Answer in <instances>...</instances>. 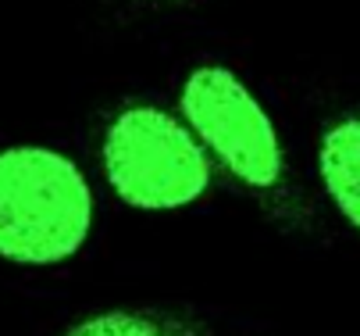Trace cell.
<instances>
[{
	"instance_id": "obj_1",
	"label": "cell",
	"mask_w": 360,
	"mask_h": 336,
	"mask_svg": "<svg viewBox=\"0 0 360 336\" xmlns=\"http://www.w3.org/2000/svg\"><path fill=\"white\" fill-rule=\"evenodd\" d=\"M93 229L86 172L43 143L0 151V261L54 268L72 261Z\"/></svg>"
},
{
	"instance_id": "obj_2",
	"label": "cell",
	"mask_w": 360,
	"mask_h": 336,
	"mask_svg": "<svg viewBox=\"0 0 360 336\" xmlns=\"http://www.w3.org/2000/svg\"><path fill=\"white\" fill-rule=\"evenodd\" d=\"M179 115L214 168L253 197L285 201L289 158L282 132L239 72L214 61L189 68L179 89Z\"/></svg>"
},
{
	"instance_id": "obj_3",
	"label": "cell",
	"mask_w": 360,
	"mask_h": 336,
	"mask_svg": "<svg viewBox=\"0 0 360 336\" xmlns=\"http://www.w3.org/2000/svg\"><path fill=\"white\" fill-rule=\"evenodd\" d=\"M100 165L111 194L136 211H179L214 182V165L179 111L125 104L100 139Z\"/></svg>"
},
{
	"instance_id": "obj_4",
	"label": "cell",
	"mask_w": 360,
	"mask_h": 336,
	"mask_svg": "<svg viewBox=\"0 0 360 336\" xmlns=\"http://www.w3.org/2000/svg\"><path fill=\"white\" fill-rule=\"evenodd\" d=\"M318 179L339 218L360 232V115H342L318 139Z\"/></svg>"
},
{
	"instance_id": "obj_5",
	"label": "cell",
	"mask_w": 360,
	"mask_h": 336,
	"mask_svg": "<svg viewBox=\"0 0 360 336\" xmlns=\"http://www.w3.org/2000/svg\"><path fill=\"white\" fill-rule=\"evenodd\" d=\"M65 336H182L179 322L158 311H136V308H111L96 311L75 322Z\"/></svg>"
}]
</instances>
